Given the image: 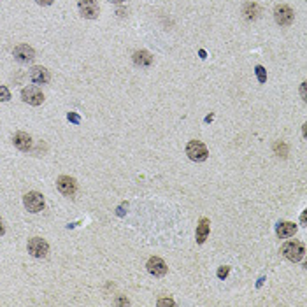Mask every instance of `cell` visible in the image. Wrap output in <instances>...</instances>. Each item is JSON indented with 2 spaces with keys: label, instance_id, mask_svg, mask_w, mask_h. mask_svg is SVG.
<instances>
[{
  "label": "cell",
  "instance_id": "12",
  "mask_svg": "<svg viewBox=\"0 0 307 307\" xmlns=\"http://www.w3.org/2000/svg\"><path fill=\"white\" fill-rule=\"evenodd\" d=\"M30 79L36 84H46L49 81V72L44 67H33L30 71Z\"/></svg>",
  "mask_w": 307,
  "mask_h": 307
},
{
  "label": "cell",
  "instance_id": "14",
  "mask_svg": "<svg viewBox=\"0 0 307 307\" xmlns=\"http://www.w3.org/2000/svg\"><path fill=\"white\" fill-rule=\"evenodd\" d=\"M209 220L204 218V220H200V223L197 226V243L198 244H204L207 235H209Z\"/></svg>",
  "mask_w": 307,
  "mask_h": 307
},
{
  "label": "cell",
  "instance_id": "5",
  "mask_svg": "<svg viewBox=\"0 0 307 307\" xmlns=\"http://www.w3.org/2000/svg\"><path fill=\"white\" fill-rule=\"evenodd\" d=\"M274 18H276V21H278V25L286 26V25H291V21H293V18H295V13L291 11L290 6L281 4V6H276Z\"/></svg>",
  "mask_w": 307,
  "mask_h": 307
},
{
  "label": "cell",
  "instance_id": "11",
  "mask_svg": "<svg viewBox=\"0 0 307 307\" xmlns=\"http://www.w3.org/2000/svg\"><path fill=\"white\" fill-rule=\"evenodd\" d=\"M13 143L20 151H28V149L32 148V137L25 132H18L16 135L13 137Z\"/></svg>",
  "mask_w": 307,
  "mask_h": 307
},
{
  "label": "cell",
  "instance_id": "19",
  "mask_svg": "<svg viewBox=\"0 0 307 307\" xmlns=\"http://www.w3.org/2000/svg\"><path fill=\"white\" fill-rule=\"evenodd\" d=\"M228 272H230L228 267H221L220 270H218V278H220V279H225L226 276H228Z\"/></svg>",
  "mask_w": 307,
  "mask_h": 307
},
{
  "label": "cell",
  "instance_id": "9",
  "mask_svg": "<svg viewBox=\"0 0 307 307\" xmlns=\"http://www.w3.org/2000/svg\"><path fill=\"white\" fill-rule=\"evenodd\" d=\"M14 58L21 61V63H30V61H33V58H36V51L28 44H20L14 48Z\"/></svg>",
  "mask_w": 307,
  "mask_h": 307
},
{
  "label": "cell",
  "instance_id": "15",
  "mask_svg": "<svg viewBox=\"0 0 307 307\" xmlns=\"http://www.w3.org/2000/svg\"><path fill=\"white\" fill-rule=\"evenodd\" d=\"M133 61L141 67H148V65H151L153 56L148 51H135L133 53Z\"/></svg>",
  "mask_w": 307,
  "mask_h": 307
},
{
  "label": "cell",
  "instance_id": "23",
  "mask_svg": "<svg viewBox=\"0 0 307 307\" xmlns=\"http://www.w3.org/2000/svg\"><path fill=\"white\" fill-rule=\"evenodd\" d=\"M4 232H6V228H4V225H2V220H0V235H4Z\"/></svg>",
  "mask_w": 307,
  "mask_h": 307
},
{
  "label": "cell",
  "instance_id": "1",
  "mask_svg": "<svg viewBox=\"0 0 307 307\" xmlns=\"http://www.w3.org/2000/svg\"><path fill=\"white\" fill-rule=\"evenodd\" d=\"M281 251L288 260H291V262H300V260L304 258L305 249H304V246H302V243H298V241H288V243L283 244Z\"/></svg>",
  "mask_w": 307,
  "mask_h": 307
},
{
  "label": "cell",
  "instance_id": "4",
  "mask_svg": "<svg viewBox=\"0 0 307 307\" xmlns=\"http://www.w3.org/2000/svg\"><path fill=\"white\" fill-rule=\"evenodd\" d=\"M28 253L36 258H44L49 253V246L41 237H33V239L28 241Z\"/></svg>",
  "mask_w": 307,
  "mask_h": 307
},
{
  "label": "cell",
  "instance_id": "21",
  "mask_svg": "<svg viewBox=\"0 0 307 307\" xmlns=\"http://www.w3.org/2000/svg\"><path fill=\"white\" fill-rule=\"evenodd\" d=\"M158 305H174V300H170V298H163V300L158 302Z\"/></svg>",
  "mask_w": 307,
  "mask_h": 307
},
{
  "label": "cell",
  "instance_id": "3",
  "mask_svg": "<svg viewBox=\"0 0 307 307\" xmlns=\"http://www.w3.org/2000/svg\"><path fill=\"white\" fill-rule=\"evenodd\" d=\"M23 204L30 213H41L44 209V197L37 191H28V193L23 197Z\"/></svg>",
  "mask_w": 307,
  "mask_h": 307
},
{
  "label": "cell",
  "instance_id": "2",
  "mask_svg": "<svg viewBox=\"0 0 307 307\" xmlns=\"http://www.w3.org/2000/svg\"><path fill=\"white\" fill-rule=\"evenodd\" d=\"M186 155L190 156V160H193V162H204L207 155H209V151H207L206 144L200 143V141H190L186 146Z\"/></svg>",
  "mask_w": 307,
  "mask_h": 307
},
{
  "label": "cell",
  "instance_id": "6",
  "mask_svg": "<svg viewBox=\"0 0 307 307\" xmlns=\"http://www.w3.org/2000/svg\"><path fill=\"white\" fill-rule=\"evenodd\" d=\"M21 98L26 104H30V106H41V104L44 102V95H42V91L39 90V88H36V86L23 88Z\"/></svg>",
  "mask_w": 307,
  "mask_h": 307
},
{
  "label": "cell",
  "instance_id": "22",
  "mask_svg": "<svg viewBox=\"0 0 307 307\" xmlns=\"http://www.w3.org/2000/svg\"><path fill=\"white\" fill-rule=\"evenodd\" d=\"M36 2L39 4V6H51L53 0H36Z\"/></svg>",
  "mask_w": 307,
  "mask_h": 307
},
{
  "label": "cell",
  "instance_id": "16",
  "mask_svg": "<svg viewBox=\"0 0 307 307\" xmlns=\"http://www.w3.org/2000/svg\"><path fill=\"white\" fill-rule=\"evenodd\" d=\"M246 7H248V9H246V18H248V20H253V18L258 16L260 9H258V6H256V4H248Z\"/></svg>",
  "mask_w": 307,
  "mask_h": 307
},
{
  "label": "cell",
  "instance_id": "13",
  "mask_svg": "<svg viewBox=\"0 0 307 307\" xmlns=\"http://www.w3.org/2000/svg\"><path fill=\"white\" fill-rule=\"evenodd\" d=\"M295 232H297V226H295V223H290V221H283V223H279L278 228H276V233H278V237H281V239L291 237Z\"/></svg>",
  "mask_w": 307,
  "mask_h": 307
},
{
  "label": "cell",
  "instance_id": "18",
  "mask_svg": "<svg viewBox=\"0 0 307 307\" xmlns=\"http://www.w3.org/2000/svg\"><path fill=\"white\" fill-rule=\"evenodd\" d=\"M11 98V93L6 86H0V102H7Z\"/></svg>",
  "mask_w": 307,
  "mask_h": 307
},
{
  "label": "cell",
  "instance_id": "20",
  "mask_svg": "<svg viewBox=\"0 0 307 307\" xmlns=\"http://www.w3.org/2000/svg\"><path fill=\"white\" fill-rule=\"evenodd\" d=\"M69 120H71L72 123H76V125H78V123L81 121V120H79L78 114H74V113H69Z\"/></svg>",
  "mask_w": 307,
  "mask_h": 307
},
{
  "label": "cell",
  "instance_id": "8",
  "mask_svg": "<svg viewBox=\"0 0 307 307\" xmlns=\"http://www.w3.org/2000/svg\"><path fill=\"white\" fill-rule=\"evenodd\" d=\"M56 186L65 197H74L76 190H78V184H76L74 179L71 176H60L58 181H56Z\"/></svg>",
  "mask_w": 307,
  "mask_h": 307
},
{
  "label": "cell",
  "instance_id": "7",
  "mask_svg": "<svg viewBox=\"0 0 307 307\" xmlns=\"http://www.w3.org/2000/svg\"><path fill=\"white\" fill-rule=\"evenodd\" d=\"M79 13H81L83 18H88V20H95L98 16V4L97 0H79L78 4Z\"/></svg>",
  "mask_w": 307,
  "mask_h": 307
},
{
  "label": "cell",
  "instance_id": "17",
  "mask_svg": "<svg viewBox=\"0 0 307 307\" xmlns=\"http://www.w3.org/2000/svg\"><path fill=\"white\" fill-rule=\"evenodd\" d=\"M256 76H258V81H260V83H265V81H267L265 69H263L262 65H258V67H256Z\"/></svg>",
  "mask_w": 307,
  "mask_h": 307
},
{
  "label": "cell",
  "instance_id": "24",
  "mask_svg": "<svg viewBox=\"0 0 307 307\" xmlns=\"http://www.w3.org/2000/svg\"><path fill=\"white\" fill-rule=\"evenodd\" d=\"M109 2H113V4H121V2H125V0H109Z\"/></svg>",
  "mask_w": 307,
  "mask_h": 307
},
{
  "label": "cell",
  "instance_id": "10",
  "mask_svg": "<svg viewBox=\"0 0 307 307\" xmlns=\"http://www.w3.org/2000/svg\"><path fill=\"white\" fill-rule=\"evenodd\" d=\"M148 272L149 274H153L155 278H162V276L167 274V263L163 262L162 258H158V256H153V258H149L148 262Z\"/></svg>",
  "mask_w": 307,
  "mask_h": 307
}]
</instances>
